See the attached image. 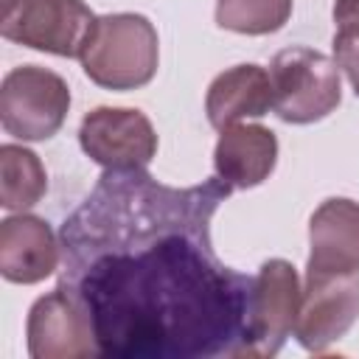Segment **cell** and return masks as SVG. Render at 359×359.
I'll return each instance as SVG.
<instances>
[{
  "label": "cell",
  "mask_w": 359,
  "mask_h": 359,
  "mask_svg": "<svg viewBox=\"0 0 359 359\" xmlns=\"http://www.w3.org/2000/svg\"><path fill=\"white\" fill-rule=\"evenodd\" d=\"M359 320L356 272H306L294 337L309 353H323Z\"/></svg>",
  "instance_id": "cell-7"
},
{
  "label": "cell",
  "mask_w": 359,
  "mask_h": 359,
  "mask_svg": "<svg viewBox=\"0 0 359 359\" xmlns=\"http://www.w3.org/2000/svg\"><path fill=\"white\" fill-rule=\"evenodd\" d=\"M213 149V168L230 188L261 185L278 160V137L261 123H230L219 129Z\"/></svg>",
  "instance_id": "cell-12"
},
{
  "label": "cell",
  "mask_w": 359,
  "mask_h": 359,
  "mask_svg": "<svg viewBox=\"0 0 359 359\" xmlns=\"http://www.w3.org/2000/svg\"><path fill=\"white\" fill-rule=\"evenodd\" d=\"M300 278L283 258H269L252 278L247 334L241 356H275L294 331L300 311Z\"/></svg>",
  "instance_id": "cell-6"
},
{
  "label": "cell",
  "mask_w": 359,
  "mask_h": 359,
  "mask_svg": "<svg viewBox=\"0 0 359 359\" xmlns=\"http://www.w3.org/2000/svg\"><path fill=\"white\" fill-rule=\"evenodd\" d=\"M70 109L67 81L39 65H22L6 73L0 84V123L17 140L53 137Z\"/></svg>",
  "instance_id": "cell-4"
},
{
  "label": "cell",
  "mask_w": 359,
  "mask_h": 359,
  "mask_svg": "<svg viewBox=\"0 0 359 359\" xmlns=\"http://www.w3.org/2000/svg\"><path fill=\"white\" fill-rule=\"evenodd\" d=\"M359 269V202L325 199L309 219L306 272H356Z\"/></svg>",
  "instance_id": "cell-11"
},
{
  "label": "cell",
  "mask_w": 359,
  "mask_h": 359,
  "mask_svg": "<svg viewBox=\"0 0 359 359\" xmlns=\"http://www.w3.org/2000/svg\"><path fill=\"white\" fill-rule=\"evenodd\" d=\"M230 191L222 177L171 188L146 168H104L59 230V286L90 317L98 356H241L252 278L210 238Z\"/></svg>",
  "instance_id": "cell-1"
},
{
  "label": "cell",
  "mask_w": 359,
  "mask_h": 359,
  "mask_svg": "<svg viewBox=\"0 0 359 359\" xmlns=\"http://www.w3.org/2000/svg\"><path fill=\"white\" fill-rule=\"evenodd\" d=\"M79 59L90 81L98 87L137 90L157 73V28L143 14L129 11L95 17Z\"/></svg>",
  "instance_id": "cell-2"
},
{
  "label": "cell",
  "mask_w": 359,
  "mask_h": 359,
  "mask_svg": "<svg viewBox=\"0 0 359 359\" xmlns=\"http://www.w3.org/2000/svg\"><path fill=\"white\" fill-rule=\"evenodd\" d=\"M292 0H216V22L236 34H272L286 25Z\"/></svg>",
  "instance_id": "cell-15"
},
{
  "label": "cell",
  "mask_w": 359,
  "mask_h": 359,
  "mask_svg": "<svg viewBox=\"0 0 359 359\" xmlns=\"http://www.w3.org/2000/svg\"><path fill=\"white\" fill-rule=\"evenodd\" d=\"M25 334L34 359H84L98 353L90 317L62 286L31 306Z\"/></svg>",
  "instance_id": "cell-9"
},
{
  "label": "cell",
  "mask_w": 359,
  "mask_h": 359,
  "mask_svg": "<svg viewBox=\"0 0 359 359\" xmlns=\"http://www.w3.org/2000/svg\"><path fill=\"white\" fill-rule=\"evenodd\" d=\"M48 191L42 160L17 143L0 146V205L11 213H25Z\"/></svg>",
  "instance_id": "cell-14"
},
{
  "label": "cell",
  "mask_w": 359,
  "mask_h": 359,
  "mask_svg": "<svg viewBox=\"0 0 359 359\" xmlns=\"http://www.w3.org/2000/svg\"><path fill=\"white\" fill-rule=\"evenodd\" d=\"M95 17L84 0H0V34L8 42L79 56Z\"/></svg>",
  "instance_id": "cell-5"
},
{
  "label": "cell",
  "mask_w": 359,
  "mask_h": 359,
  "mask_svg": "<svg viewBox=\"0 0 359 359\" xmlns=\"http://www.w3.org/2000/svg\"><path fill=\"white\" fill-rule=\"evenodd\" d=\"M334 62L359 95V0H334Z\"/></svg>",
  "instance_id": "cell-16"
},
{
  "label": "cell",
  "mask_w": 359,
  "mask_h": 359,
  "mask_svg": "<svg viewBox=\"0 0 359 359\" xmlns=\"http://www.w3.org/2000/svg\"><path fill=\"white\" fill-rule=\"evenodd\" d=\"M59 238L39 216L17 213L0 222V275L11 283H39L56 272Z\"/></svg>",
  "instance_id": "cell-10"
},
{
  "label": "cell",
  "mask_w": 359,
  "mask_h": 359,
  "mask_svg": "<svg viewBox=\"0 0 359 359\" xmlns=\"http://www.w3.org/2000/svg\"><path fill=\"white\" fill-rule=\"evenodd\" d=\"M269 79L272 109L286 123H314L339 107V67L323 50L286 48L275 53Z\"/></svg>",
  "instance_id": "cell-3"
},
{
  "label": "cell",
  "mask_w": 359,
  "mask_h": 359,
  "mask_svg": "<svg viewBox=\"0 0 359 359\" xmlns=\"http://www.w3.org/2000/svg\"><path fill=\"white\" fill-rule=\"evenodd\" d=\"M79 143L104 168H149L157 154V132L140 109L95 107L81 118Z\"/></svg>",
  "instance_id": "cell-8"
},
{
  "label": "cell",
  "mask_w": 359,
  "mask_h": 359,
  "mask_svg": "<svg viewBox=\"0 0 359 359\" xmlns=\"http://www.w3.org/2000/svg\"><path fill=\"white\" fill-rule=\"evenodd\" d=\"M269 107L272 79L261 65H236L219 73L205 95V112L216 129L241 123L244 118H261Z\"/></svg>",
  "instance_id": "cell-13"
}]
</instances>
